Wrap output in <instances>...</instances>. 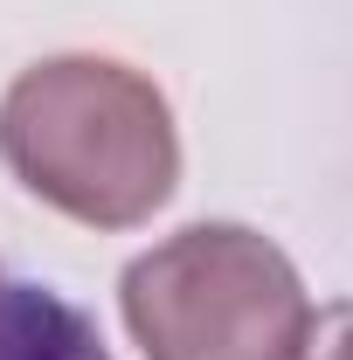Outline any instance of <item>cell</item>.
<instances>
[{"mask_svg":"<svg viewBox=\"0 0 353 360\" xmlns=\"http://www.w3.org/2000/svg\"><path fill=\"white\" fill-rule=\"evenodd\" d=\"M146 360H298L312 326L291 257L243 222H194L118 277Z\"/></svg>","mask_w":353,"mask_h":360,"instance_id":"7a4b0ae2","label":"cell"},{"mask_svg":"<svg viewBox=\"0 0 353 360\" xmlns=\"http://www.w3.org/2000/svg\"><path fill=\"white\" fill-rule=\"evenodd\" d=\"M298 360H353V298H347V305H333V312H319L305 326Z\"/></svg>","mask_w":353,"mask_h":360,"instance_id":"277c9868","label":"cell"},{"mask_svg":"<svg viewBox=\"0 0 353 360\" xmlns=\"http://www.w3.org/2000/svg\"><path fill=\"white\" fill-rule=\"evenodd\" d=\"M0 160L84 229H132L167 208L180 139L167 97L111 56H49L0 97Z\"/></svg>","mask_w":353,"mask_h":360,"instance_id":"6da1fadb","label":"cell"},{"mask_svg":"<svg viewBox=\"0 0 353 360\" xmlns=\"http://www.w3.org/2000/svg\"><path fill=\"white\" fill-rule=\"evenodd\" d=\"M0 360H111L97 326L49 284L0 277Z\"/></svg>","mask_w":353,"mask_h":360,"instance_id":"3957f363","label":"cell"}]
</instances>
